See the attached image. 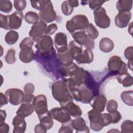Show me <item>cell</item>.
Masks as SVG:
<instances>
[{
	"instance_id": "6da1fadb",
	"label": "cell",
	"mask_w": 133,
	"mask_h": 133,
	"mask_svg": "<svg viewBox=\"0 0 133 133\" xmlns=\"http://www.w3.org/2000/svg\"><path fill=\"white\" fill-rule=\"evenodd\" d=\"M53 97L58 101L61 107H63L67 103L73 101V97L65 81H58L52 86Z\"/></svg>"
},
{
	"instance_id": "7a4b0ae2",
	"label": "cell",
	"mask_w": 133,
	"mask_h": 133,
	"mask_svg": "<svg viewBox=\"0 0 133 133\" xmlns=\"http://www.w3.org/2000/svg\"><path fill=\"white\" fill-rule=\"evenodd\" d=\"M24 16L22 11H16L10 15L0 14V27L5 30L18 29L21 25Z\"/></svg>"
},
{
	"instance_id": "3957f363",
	"label": "cell",
	"mask_w": 133,
	"mask_h": 133,
	"mask_svg": "<svg viewBox=\"0 0 133 133\" xmlns=\"http://www.w3.org/2000/svg\"><path fill=\"white\" fill-rule=\"evenodd\" d=\"M35 58L37 61L41 63L43 67L49 72H54L59 65L58 58L55 49L47 54H39L37 51L35 55Z\"/></svg>"
},
{
	"instance_id": "277c9868",
	"label": "cell",
	"mask_w": 133,
	"mask_h": 133,
	"mask_svg": "<svg viewBox=\"0 0 133 133\" xmlns=\"http://www.w3.org/2000/svg\"><path fill=\"white\" fill-rule=\"evenodd\" d=\"M70 93L76 101L83 103H89L95 97L92 90L85 84L76 86L70 90Z\"/></svg>"
},
{
	"instance_id": "5b68a950",
	"label": "cell",
	"mask_w": 133,
	"mask_h": 133,
	"mask_svg": "<svg viewBox=\"0 0 133 133\" xmlns=\"http://www.w3.org/2000/svg\"><path fill=\"white\" fill-rule=\"evenodd\" d=\"M88 19L84 15H77L66 22V28L72 34L74 32L86 29L89 25Z\"/></svg>"
},
{
	"instance_id": "8992f818",
	"label": "cell",
	"mask_w": 133,
	"mask_h": 133,
	"mask_svg": "<svg viewBox=\"0 0 133 133\" xmlns=\"http://www.w3.org/2000/svg\"><path fill=\"white\" fill-rule=\"evenodd\" d=\"M108 69L113 74L118 75L127 73V67L121 58L117 56L111 57L108 63Z\"/></svg>"
},
{
	"instance_id": "52a82bcc",
	"label": "cell",
	"mask_w": 133,
	"mask_h": 133,
	"mask_svg": "<svg viewBox=\"0 0 133 133\" xmlns=\"http://www.w3.org/2000/svg\"><path fill=\"white\" fill-rule=\"evenodd\" d=\"M94 20L96 25L102 29H106L110 25V19L107 15L105 9L100 7L94 11Z\"/></svg>"
},
{
	"instance_id": "ba28073f",
	"label": "cell",
	"mask_w": 133,
	"mask_h": 133,
	"mask_svg": "<svg viewBox=\"0 0 133 133\" xmlns=\"http://www.w3.org/2000/svg\"><path fill=\"white\" fill-rule=\"evenodd\" d=\"M35 48L39 54H47L51 52L54 48V43L51 37L48 35H43L36 41Z\"/></svg>"
},
{
	"instance_id": "9c48e42d",
	"label": "cell",
	"mask_w": 133,
	"mask_h": 133,
	"mask_svg": "<svg viewBox=\"0 0 133 133\" xmlns=\"http://www.w3.org/2000/svg\"><path fill=\"white\" fill-rule=\"evenodd\" d=\"M38 17L41 21L46 23L51 22L56 20L57 15L50 1H48L44 7L39 11Z\"/></svg>"
},
{
	"instance_id": "30bf717a",
	"label": "cell",
	"mask_w": 133,
	"mask_h": 133,
	"mask_svg": "<svg viewBox=\"0 0 133 133\" xmlns=\"http://www.w3.org/2000/svg\"><path fill=\"white\" fill-rule=\"evenodd\" d=\"M72 36L74 41L81 45H84L86 49L92 50L94 48V40L88 37L84 30L76 31L72 34Z\"/></svg>"
},
{
	"instance_id": "8fae6325",
	"label": "cell",
	"mask_w": 133,
	"mask_h": 133,
	"mask_svg": "<svg viewBox=\"0 0 133 133\" xmlns=\"http://www.w3.org/2000/svg\"><path fill=\"white\" fill-rule=\"evenodd\" d=\"M8 102L12 105H19L22 103L24 98V92L18 88H10L5 91V94Z\"/></svg>"
},
{
	"instance_id": "7c38bea8",
	"label": "cell",
	"mask_w": 133,
	"mask_h": 133,
	"mask_svg": "<svg viewBox=\"0 0 133 133\" xmlns=\"http://www.w3.org/2000/svg\"><path fill=\"white\" fill-rule=\"evenodd\" d=\"M50 114L52 119L63 124L71 121V115L66 110L63 108H54L50 110Z\"/></svg>"
},
{
	"instance_id": "4fadbf2b",
	"label": "cell",
	"mask_w": 133,
	"mask_h": 133,
	"mask_svg": "<svg viewBox=\"0 0 133 133\" xmlns=\"http://www.w3.org/2000/svg\"><path fill=\"white\" fill-rule=\"evenodd\" d=\"M101 113L92 109L88 112V116L90 121V128L95 131L101 130L104 127L102 123Z\"/></svg>"
},
{
	"instance_id": "5bb4252c",
	"label": "cell",
	"mask_w": 133,
	"mask_h": 133,
	"mask_svg": "<svg viewBox=\"0 0 133 133\" xmlns=\"http://www.w3.org/2000/svg\"><path fill=\"white\" fill-rule=\"evenodd\" d=\"M32 105L38 116L48 111L47 98L44 95H38L35 97Z\"/></svg>"
},
{
	"instance_id": "9a60e30c",
	"label": "cell",
	"mask_w": 133,
	"mask_h": 133,
	"mask_svg": "<svg viewBox=\"0 0 133 133\" xmlns=\"http://www.w3.org/2000/svg\"><path fill=\"white\" fill-rule=\"evenodd\" d=\"M47 27V25L45 22L41 20L38 21L32 26L29 33L30 36L36 42L38 38L43 36Z\"/></svg>"
},
{
	"instance_id": "2e32d148",
	"label": "cell",
	"mask_w": 133,
	"mask_h": 133,
	"mask_svg": "<svg viewBox=\"0 0 133 133\" xmlns=\"http://www.w3.org/2000/svg\"><path fill=\"white\" fill-rule=\"evenodd\" d=\"M131 17V14L129 11H119L115 16L114 22L118 28H123L127 26Z\"/></svg>"
},
{
	"instance_id": "e0dca14e",
	"label": "cell",
	"mask_w": 133,
	"mask_h": 133,
	"mask_svg": "<svg viewBox=\"0 0 133 133\" xmlns=\"http://www.w3.org/2000/svg\"><path fill=\"white\" fill-rule=\"evenodd\" d=\"M54 43L58 52H61L68 50L67 36L62 32H59L55 36Z\"/></svg>"
},
{
	"instance_id": "ac0fdd59",
	"label": "cell",
	"mask_w": 133,
	"mask_h": 133,
	"mask_svg": "<svg viewBox=\"0 0 133 133\" xmlns=\"http://www.w3.org/2000/svg\"><path fill=\"white\" fill-rule=\"evenodd\" d=\"M14 133H23L25 131L26 124L24 117L17 115L12 120Z\"/></svg>"
},
{
	"instance_id": "d6986e66",
	"label": "cell",
	"mask_w": 133,
	"mask_h": 133,
	"mask_svg": "<svg viewBox=\"0 0 133 133\" xmlns=\"http://www.w3.org/2000/svg\"><path fill=\"white\" fill-rule=\"evenodd\" d=\"M71 125L77 133L89 132V128L86 126L85 121L81 117H77L72 120L71 121Z\"/></svg>"
},
{
	"instance_id": "ffe728a7",
	"label": "cell",
	"mask_w": 133,
	"mask_h": 133,
	"mask_svg": "<svg viewBox=\"0 0 133 133\" xmlns=\"http://www.w3.org/2000/svg\"><path fill=\"white\" fill-rule=\"evenodd\" d=\"M35 58V54L32 47H25L21 49L19 59L23 63H30Z\"/></svg>"
},
{
	"instance_id": "44dd1931",
	"label": "cell",
	"mask_w": 133,
	"mask_h": 133,
	"mask_svg": "<svg viewBox=\"0 0 133 133\" xmlns=\"http://www.w3.org/2000/svg\"><path fill=\"white\" fill-rule=\"evenodd\" d=\"M79 63H90L94 60V54L91 50L86 49L74 59Z\"/></svg>"
},
{
	"instance_id": "7402d4cb",
	"label": "cell",
	"mask_w": 133,
	"mask_h": 133,
	"mask_svg": "<svg viewBox=\"0 0 133 133\" xmlns=\"http://www.w3.org/2000/svg\"><path fill=\"white\" fill-rule=\"evenodd\" d=\"M78 68V66L72 62L71 64L66 66H60L59 68L58 72L60 74L65 77H71L75 71Z\"/></svg>"
},
{
	"instance_id": "603a6c76",
	"label": "cell",
	"mask_w": 133,
	"mask_h": 133,
	"mask_svg": "<svg viewBox=\"0 0 133 133\" xmlns=\"http://www.w3.org/2000/svg\"><path fill=\"white\" fill-rule=\"evenodd\" d=\"M107 101V98L104 95H98L96 96L91 106L93 109L101 113L104 110Z\"/></svg>"
},
{
	"instance_id": "cb8c5ba5",
	"label": "cell",
	"mask_w": 133,
	"mask_h": 133,
	"mask_svg": "<svg viewBox=\"0 0 133 133\" xmlns=\"http://www.w3.org/2000/svg\"><path fill=\"white\" fill-rule=\"evenodd\" d=\"M57 58L59 63L61 66H66L71 64L73 61V58L70 54L68 49L61 52H58Z\"/></svg>"
},
{
	"instance_id": "d4e9b609",
	"label": "cell",
	"mask_w": 133,
	"mask_h": 133,
	"mask_svg": "<svg viewBox=\"0 0 133 133\" xmlns=\"http://www.w3.org/2000/svg\"><path fill=\"white\" fill-rule=\"evenodd\" d=\"M34 109L32 103L22 102L19 109L17 111V115L25 117L30 115L34 111Z\"/></svg>"
},
{
	"instance_id": "484cf974",
	"label": "cell",
	"mask_w": 133,
	"mask_h": 133,
	"mask_svg": "<svg viewBox=\"0 0 133 133\" xmlns=\"http://www.w3.org/2000/svg\"><path fill=\"white\" fill-rule=\"evenodd\" d=\"M63 108H65L69 114L74 117L80 116L82 114V111L79 107L74 103L73 101L67 103Z\"/></svg>"
},
{
	"instance_id": "4316f807",
	"label": "cell",
	"mask_w": 133,
	"mask_h": 133,
	"mask_svg": "<svg viewBox=\"0 0 133 133\" xmlns=\"http://www.w3.org/2000/svg\"><path fill=\"white\" fill-rule=\"evenodd\" d=\"M68 49L73 59L83 52L82 45L78 44L74 41L70 42L68 46Z\"/></svg>"
},
{
	"instance_id": "83f0119b",
	"label": "cell",
	"mask_w": 133,
	"mask_h": 133,
	"mask_svg": "<svg viewBox=\"0 0 133 133\" xmlns=\"http://www.w3.org/2000/svg\"><path fill=\"white\" fill-rule=\"evenodd\" d=\"M38 116L40 123L44 125L47 130L50 129L52 127L54 122L49 111Z\"/></svg>"
},
{
	"instance_id": "f1b7e54d",
	"label": "cell",
	"mask_w": 133,
	"mask_h": 133,
	"mask_svg": "<svg viewBox=\"0 0 133 133\" xmlns=\"http://www.w3.org/2000/svg\"><path fill=\"white\" fill-rule=\"evenodd\" d=\"M99 48L104 52H109L114 48L113 42L108 37L102 38L99 42Z\"/></svg>"
},
{
	"instance_id": "f546056e",
	"label": "cell",
	"mask_w": 133,
	"mask_h": 133,
	"mask_svg": "<svg viewBox=\"0 0 133 133\" xmlns=\"http://www.w3.org/2000/svg\"><path fill=\"white\" fill-rule=\"evenodd\" d=\"M132 1L131 0H119L116 3V8L119 11H129L131 9Z\"/></svg>"
},
{
	"instance_id": "4dcf8cb0",
	"label": "cell",
	"mask_w": 133,
	"mask_h": 133,
	"mask_svg": "<svg viewBox=\"0 0 133 133\" xmlns=\"http://www.w3.org/2000/svg\"><path fill=\"white\" fill-rule=\"evenodd\" d=\"M117 79L124 87H129L132 85V77L128 73L118 75Z\"/></svg>"
},
{
	"instance_id": "1f68e13d",
	"label": "cell",
	"mask_w": 133,
	"mask_h": 133,
	"mask_svg": "<svg viewBox=\"0 0 133 133\" xmlns=\"http://www.w3.org/2000/svg\"><path fill=\"white\" fill-rule=\"evenodd\" d=\"M19 38L18 33L14 30H11L7 33L5 35V41L9 45L14 44Z\"/></svg>"
},
{
	"instance_id": "d6a6232c",
	"label": "cell",
	"mask_w": 133,
	"mask_h": 133,
	"mask_svg": "<svg viewBox=\"0 0 133 133\" xmlns=\"http://www.w3.org/2000/svg\"><path fill=\"white\" fill-rule=\"evenodd\" d=\"M133 92L132 90L123 91L121 95V99L124 103L129 106L133 105Z\"/></svg>"
},
{
	"instance_id": "836d02e7",
	"label": "cell",
	"mask_w": 133,
	"mask_h": 133,
	"mask_svg": "<svg viewBox=\"0 0 133 133\" xmlns=\"http://www.w3.org/2000/svg\"><path fill=\"white\" fill-rule=\"evenodd\" d=\"M24 19L27 23L29 24H34L38 21V15L35 12L30 11L25 14L24 16Z\"/></svg>"
},
{
	"instance_id": "e575fe53",
	"label": "cell",
	"mask_w": 133,
	"mask_h": 133,
	"mask_svg": "<svg viewBox=\"0 0 133 133\" xmlns=\"http://www.w3.org/2000/svg\"><path fill=\"white\" fill-rule=\"evenodd\" d=\"M86 31L88 37L92 40L96 39L99 35V32L97 29L92 23L89 24L86 29Z\"/></svg>"
},
{
	"instance_id": "d590c367",
	"label": "cell",
	"mask_w": 133,
	"mask_h": 133,
	"mask_svg": "<svg viewBox=\"0 0 133 133\" xmlns=\"http://www.w3.org/2000/svg\"><path fill=\"white\" fill-rule=\"evenodd\" d=\"M121 132L123 133H132L133 122L131 120H126L121 125Z\"/></svg>"
},
{
	"instance_id": "8d00e7d4",
	"label": "cell",
	"mask_w": 133,
	"mask_h": 133,
	"mask_svg": "<svg viewBox=\"0 0 133 133\" xmlns=\"http://www.w3.org/2000/svg\"><path fill=\"white\" fill-rule=\"evenodd\" d=\"M73 8L69 1H65L62 3L61 10L62 13L65 16L70 15L73 11Z\"/></svg>"
},
{
	"instance_id": "74e56055",
	"label": "cell",
	"mask_w": 133,
	"mask_h": 133,
	"mask_svg": "<svg viewBox=\"0 0 133 133\" xmlns=\"http://www.w3.org/2000/svg\"><path fill=\"white\" fill-rule=\"evenodd\" d=\"M12 9V4L10 1H0V10L5 13H9Z\"/></svg>"
},
{
	"instance_id": "f35d334b",
	"label": "cell",
	"mask_w": 133,
	"mask_h": 133,
	"mask_svg": "<svg viewBox=\"0 0 133 133\" xmlns=\"http://www.w3.org/2000/svg\"><path fill=\"white\" fill-rule=\"evenodd\" d=\"M109 117L110 118V121L111 124H116L119 122V121L122 118V115L120 113L116 110L114 111L109 112L108 113Z\"/></svg>"
},
{
	"instance_id": "ab89813d",
	"label": "cell",
	"mask_w": 133,
	"mask_h": 133,
	"mask_svg": "<svg viewBox=\"0 0 133 133\" xmlns=\"http://www.w3.org/2000/svg\"><path fill=\"white\" fill-rule=\"evenodd\" d=\"M15 50L12 49H9L6 54V55L5 57L6 62L8 64H13L16 62L15 58Z\"/></svg>"
},
{
	"instance_id": "60d3db41",
	"label": "cell",
	"mask_w": 133,
	"mask_h": 133,
	"mask_svg": "<svg viewBox=\"0 0 133 133\" xmlns=\"http://www.w3.org/2000/svg\"><path fill=\"white\" fill-rule=\"evenodd\" d=\"M34 41L32 37H26L24 38L19 44V47L21 49L25 47H32Z\"/></svg>"
},
{
	"instance_id": "b9f144b4",
	"label": "cell",
	"mask_w": 133,
	"mask_h": 133,
	"mask_svg": "<svg viewBox=\"0 0 133 133\" xmlns=\"http://www.w3.org/2000/svg\"><path fill=\"white\" fill-rule=\"evenodd\" d=\"M48 1H31V4L32 7L37 9L38 10L41 11L45 6Z\"/></svg>"
},
{
	"instance_id": "7bdbcfd3",
	"label": "cell",
	"mask_w": 133,
	"mask_h": 133,
	"mask_svg": "<svg viewBox=\"0 0 133 133\" xmlns=\"http://www.w3.org/2000/svg\"><path fill=\"white\" fill-rule=\"evenodd\" d=\"M73 131V128L71 125V121L62 124V126L60 127L58 132H69L72 133Z\"/></svg>"
},
{
	"instance_id": "ee69618b",
	"label": "cell",
	"mask_w": 133,
	"mask_h": 133,
	"mask_svg": "<svg viewBox=\"0 0 133 133\" xmlns=\"http://www.w3.org/2000/svg\"><path fill=\"white\" fill-rule=\"evenodd\" d=\"M14 6L17 11H22L26 6V2L22 0H15L14 1Z\"/></svg>"
},
{
	"instance_id": "f6af8a7d",
	"label": "cell",
	"mask_w": 133,
	"mask_h": 133,
	"mask_svg": "<svg viewBox=\"0 0 133 133\" xmlns=\"http://www.w3.org/2000/svg\"><path fill=\"white\" fill-rule=\"evenodd\" d=\"M118 107L117 102L114 100H110L107 104V110L108 112L117 110Z\"/></svg>"
},
{
	"instance_id": "bcb514c9",
	"label": "cell",
	"mask_w": 133,
	"mask_h": 133,
	"mask_svg": "<svg viewBox=\"0 0 133 133\" xmlns=\"http://www.w3.org/2000/svg\"><path fill=\"white\" fill-rule=\"evenodd\" d=\"M105 2H106V1H101V0L89 1L88 4H89V6L91 9H96L97 8L101 7V6Z\"/></svg>"
},
{
	"instance_id": "7dc6e473",
	"label": "cell",
	"mask_w": 133,
	"mask_h": 133,
	"mask_svg": "<svg viewBox=\"0 0 133 133\" xmlns=\"http://www.w3.org/2000/svg\"><path fill=\"white\" fill-rule=\"evenodd\" d=\"M57 25L56 23H52L48 26H47V29L45 32V35H52L57 30Z\"/></svg>"
},
{
	"instance_id": "c3c4849f",
	"label": "cell",
	"mask_w": 133,
	"mask_h": 133,
	"mask_svg": "<svg viewBox=\"0 0 133 133\" xmlns=\"http://www.w3.org/2000/svg\"><path fill=\"white\" fill-rule=\"evenodd\" d=\"M124 56L128 60H132L133 58V47L129 46L126 48L124 51Z\"/></svg>"
},
{
	"instance_id": "681fc988",
	"label": "cell",
	"mask_w": 133,
	"mask_h": 133,
	"mask_svg": "<svg viewBox=\"0 0 133 133\" xmlns=\"http://www.w3.org/2000/svg\"><path fill=\"white\" fill-rule=\"evenodd\" d=\"M102 123L103 126H106L111 124L108 113H102L101 114Z\"/></svg>"
},
{
	"instance_id": "f907efd6",
	"label": "cell",
	"mask_w": 133,
	"mask_h": 133,
	"mask_svg": "<svg viewBox=\"0 0 133 133\" xmlns=\"http://www.w3.org/2000/svg\"><path fill=\"white\" fill-rule=\"evenodd\" d=\"M34 86L33 84L29 83L24 86V91L25 94H32L34 91Z\"/></svg>"
},
{
	"instance_id": "816d5d0a",
	"label": "cell",
	"mask_w": 133,
	"mask_h": 133,
	"mask_svg": "<svg viewBox=\"0 0 133 133\" xmlns=\"http://www.w3.org/2000/svg\"><path fill=\"white\" fill-rule=\"evenodd\" d=\"M34 97V96L32 94H25L22 102L32 104Z\"/></svg>"
},
{
	"instance_id": "f5cc1de1",
	"label": "cell",
	"mask_w": 133,
	"mask_h": 133,
	"mask_svg": "<svg viewBox=\"0 0 133 133\" xmlns=\"http://www.w3.org/2000/svg\"><path fill=\"white\" fill-rule=\"evenodd\" d=\"M34 131L36 133H38V132H46L47 129L45 128V127L42 124L39 123V124H37V125L35 126L34 128Z\"/></svg>"
},
{
	"instance_id": "db71d44e",
	"label": "cell",
	"mask_w": 133,
	"mask_h": 133,
	"mask_svg": "<svg viewBox=\"0 0 133 133\" xmlns=\"http://www.w3.org/2000/svg\"><path fill=\"white\" fill-rule=\"evenodd\" d=\"M9 130V126L5 122L0 123V132L7 133Z\"/></svg>"
},
{
	"instance_id": "11a10c76",
	"label": "cell",
	"mask_w": 133,
	"mask_h": 133,
	"mask_svg": "<svg viewBox=\"0 0 133 133\" xmlns=\"http://www.w3.org/2000/svg\"><path fill=\"white\" fill-rule=\"evenodd\" d=\"M0 96H1V103H0V107H2L3 105L7 104L8 101L5 95L3 94L2 92L0 93Z\"/></svg>"
},
{
	"instance_id": "9f6ffc18",
	"label": "cell",
	"mask_w": 133,
	"mask_h": 133,
	"mask_svg": "<svg viewBox=\"0 0 133 133\" xmlns=\"http://www.w3.org/2000/svg\"><path fill=\"white\" fill-rule=\"evenodd\" d=\"M6 117V113L5 110H0V123L4 122V121Z\"/></svg>"
},
{
	"instance_id": "6f0895ef",
	"label": "cell",
	"mask_w": 133,
	"mask_h": 133,
	"mask_svg": "<svg viewBox=\"0 0 133 133\" xmlns=\"http://www.w3.org/2000/svg\"><path fill=\"white\" fill-rule=\"evenodd\" d=\"M70 3L73 7H77L79 5V2L78 1H73V0H69Z\"/></svg>"
},
{
	"instance_id": "680465c9",
	"label": "cell",
	"mask_w": 133,
	"mask_h": 133,
	"mask_svg": "<svg viewBox=\"0 0 133 133\" xmlns=\"http://www.w3.org/2000/svg\"><path fill=\"white\" fill-rule=\"evenodd\" d=\"M132 60H128V67L131 70H132Z\"/></svg>"
},
{
	"instance_id": "91938a15",
	"label": "cell",
	"mask_w": 133,
	"mask_h": 133,
	"mask_svg": "<svg viewBox=\"0 0 133 133\" xmlns=\"http://www.w3.org/2000/svg\"><path fill=\"white\" fill-rule=\"evenodd\" d=\"M132 22H130V28H129V27H128V32H129V30H130V34H131V33H132Z\"/></svg>"
},
{
	"instance_id": "94428289",
	"label": "cell",
	"mask_w": 133,
	"mask_h": 133,
	"mask_svg": "<svg viewBox=\"0 0 133 133\" xmlns=\"http://www.w3.org/2000/svg\"><path fill=\"white\" fill-rule=\"evenodd\" d=\"M108 132H119V130H116L115 129H111V130H109V131H108Z\"/></svg>"
}]
</instances>
